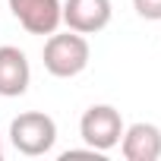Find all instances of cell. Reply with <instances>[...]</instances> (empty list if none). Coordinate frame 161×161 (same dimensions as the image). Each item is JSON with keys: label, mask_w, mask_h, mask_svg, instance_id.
Returning <instances> with one entry per match:
<instances>
[{"label": "cell", "mask_w": 161, "mask_h": 161, "mask_svg": "<svg viewBox=\"0 0 161 161\" xmlns=\"http://www.w3.org/2000/svg\"><path fill=\"white\" fill-rule=\"evenodd\" d=\"M41 60H44V69L57 79H73L79 76L89 60H92V47L86 41V35H79L73 29L66 32H51L44 47H41Z\"/></svg>", "instance_id": "cell-1"}, {"label": "cell", "mask_w": 161, "mask_h": 161, "mask_svg": "<svg viewBox=\"0 0 161 161\" xmlns=\"http://www.w3.org/2000/svg\"><path fill=\"white\" fill-rule=\"evenodd\" d=\"M10 142L25 158L47 155L54 148V142H57V123L44 111H25V114L13 117V123H10Z\"/></svg>", "instance_id": "cell-2"}, {"label": "cell", "mask_w": 161, "mask_h": 161, "mask_svg": "<svg viewBox=\"0 0 161 161\" xmlns=\"http://www.w3.org/2000/svg\"><path fill=\"white\" fill-rule=\"evenodd\" d=\"M79 136H82L86 145H92L95 152H111L120 145L123 136V117L114 104H92L82 120H79Z\"/></svg>", "instance_id": "cell-3"}, {"label": "cell", "mask_w": 161, "mask_h": 161, "mask_svg": "<svg viewBox=\"0 0 161 161\" xmlns=\"http://www.w3.org/2000/svg\"><path fill=\"white\" fill-rule=\"evenodd\" d=\"M10 13L32 35H51L63 22V3L60 0H10Z\"/></svg>", "instance_id": "cell-4"}, {"label": "cell", "mask_w": 161, "mask_h": 161, "mask_svg": "<svg viewBox=\"0 0 161 161\" xmlns=\"http://www.w3.org/2000/svg\"><path fill=\"white\" fill-rule=\"evenodd\" d=\"M111 0H63V25L79 35H95L111 25Z\"/></svg>", "instance_id": "cell-5"}, {"label": "cell", "mask_w": 161, "mask_h": 161, "mask_svg": "<svg viewBox=\"0 0 161 161\" xmlns=\"http://www.w3.org/2000/svg\"><path fill=\"white\" fill-rule=\"evenodd\" d=\"M29 82H32V66L25 51H19L16 44H3L0 47V98L25 95Z\"/></svg>", "instance_id": "cell-6"}, {"label": "cell", "mask_w": 161, "mask_h": 161, "mask_svg": "<svg viewBox=\"0 0 161 161\" xmlns=\"http://www.w3.org/2000/svg\"><path fill=\"white\" fill-rule=\"evenodd\" d=\"M120 152L126 161H158L161 158V126L145 123V120L123 126Z\"/></svg>", "instance_id": "cell-7"}, {"label": "cell", "mask_w": 161, "mask_h": 161, "mask_svg": "<svg viewBox=\"0 0 161 161\" xmlns=\"http://www.w3.org/2000/svg\"><path fill=\"white\" fill-rule=\"evenodd\" d=\"M133 10L148 22H161V0H133Z\"/></svg>", "instance_id": "cell-8"}, {"label": "cell", "mask_w": 161, "mask_h": 161, "mask_svg": "<svg viewBox=\"0 0 161 161\" xmlns=\"http://www.w3.org/2000/svg\"><path fill=\"white\" fill-rule=\"evenodd\" d=\"M0 158H3V136H0Z\"/></svg>", "instance_id": "cell-9"}]
</instances>
